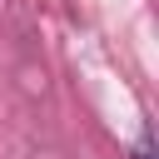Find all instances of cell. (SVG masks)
<instances>
[{"label": "cell", "mask_w": 159, "mask_h": 159, "mask_svg": "<svg viewBox=\"0 0 159 159\" xmlns=\"http://www.w3.org/2000/svg\"><path fill=\"white\" fill-rule=\"evenodd\" d=\"M134 159H154V139H149V134H139V144H134Z\"/></svg>", "instance_id": "cell-1"}]
</instances>
